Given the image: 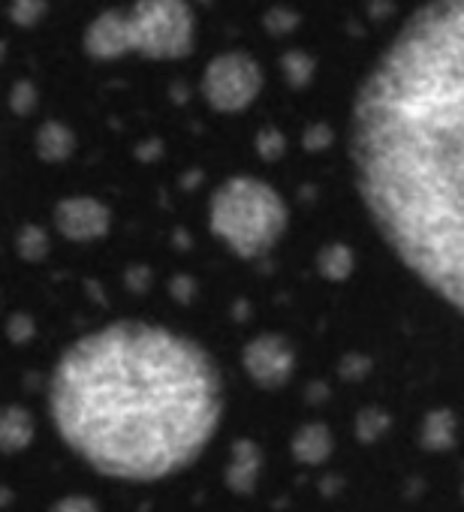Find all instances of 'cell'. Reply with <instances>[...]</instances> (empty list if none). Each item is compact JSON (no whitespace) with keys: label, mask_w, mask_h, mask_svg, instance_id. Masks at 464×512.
Segmentation results:
<instances>
[{"label":"cell","mask_w":464,"mask_h":512,"mask_svg":"<svg viewBox=\"0 0 464 512\" xmlns=\"http://www.w3.org/2000/svg\"><path fill=\"white\" fill-rule=\"evenodd\" d=\"M350 163L380 238L464 317V0L422 4L374 61Z\"/></svg>","instance_id":"obj_1"},{"label":"cell","mask_w":464,"mask_h":512,"mask_svg":"<svg viewBox=\"0 0 464 512\" xmlns=\"http://www.w3.org/2000/svg\"><path fill=\"white\" fill-rule=\"evenodd\" d=\"M49 404L64 443L94 470L154 482L199 458L223 392L199 344L160 326L115 323L61 356Z\"/></svg>","instance_id":"obj_2"},{"label":"cell","mask_w":464,"mask_h":512,"mask_svg":"<svg viewBox=\"0 0 464 512\" xmlns=\"http://www.w3.org/2000/svg\"><path fill=\"white\" fill-rule=\"evenodd\" d=\"M193 46V13L187 0H136L121 13H103L85 31V52L112 61L124 52L148 58H184Z\"/></svg>","instance_id":"obj_3"},{"label":"cell","mask_w":464,"mask_h":512,"mask_svg":"<svg viewBox=\"0 0 464 512\" xmlns=\"http://www.w3.org/2000/svg\"><path fill=\"white\" fill-rule=\"evenodd\" d=\"M284 199L257 178H229L211 196V229L239 256L266 253L284 232Z\"/></svg>","instance_id":"obj_4"},{"label":"cell","mask_w":464,"mask_h":512,"mask_svg":"<svg viewBox=\"0 0 464 512\" xmlns=\"http://www.w3.org/2000/svg\"><path fill=\"white\" fill-rule=\"evenodd\" d=\"M263 88V73L257 61L245 52H226L214 58L202 73V94L217 112L248 109Z\"/></svg>","instance_id":"obj_5"},{"label":"cell","mask_w":464,"mask_h":512,"mask_svg":"<svg viewBox=\"0 0 464 512\" xmlns=\"http://www.w3.org/2000/svg\"><path fill=\"white\" fill-rule=\"evenodd\" d=\"M245 371L251 374V380L263 389H278L290 380L293 368H296V356L293 347L278 338V335H260L245 347Z\"/></svg>","instance_id":"obj_6"},{"label":"cell","mask_w":464,"mask_h":512,"mask_svg":"<svg viewBox=\"0 0 464 512\" xmlns=\"http://www.w3.org/2000/svg\"><path fill=\"white\" fill-rule=\"evenodd\" d=\"M55 223L67 238L76 241H88L97 238L109 229V211L106 205H100L97 199L88 196H76V199H64L55 211Z\"/></svg>","instance_id":"obj_7"},{"label":"cell","mask_w":464,"mask_h":512,"mask_svg":"<svg viewBox=\"0 0 464 512\" xmlns=\"http://www.w3.org/2000/svg\"><path fill=\"white\" fill-rule=\"evenodd\" d=\"M260 479V449L251 440H239L232 446V458L226 467V485L236 494H251Z\"/></svg>","instance_id":"obj_8"},{"label":"cell","mask_w":464,"mask_h":512,"mask_svg":"<svg viewBox=\"0 0 464 512\" xmlns=\"http://www.w3.org/2000/svg\"><path fill=\"white\" fill-rule=\"evenodd\" d=\"M293 455L302 464H323L332 455V434L323 422H308L293 437Z\"/></svg>","instance_id":"obj_9"},{"label":"cell","mask_w":464,"mask_h":512,"mask_svg":"<svg viewBox=\"0 0 464 512\" xmlns=\"http://www.w3.org/2000/svg\"><path fill=\"white\" fill-rule=\"evenodd\" d=\"M0 440H4L7 452H19L34 440V419L28 410L22 407H10L4 413V422H0Z\"/></svg>","instance_id":"obj_10"},{"label":"cell","mask_w":464,"mask_h":512,"mask_svg":"<svg viewBox=\"0 0 464 512\" xmlns=\"http://www.w3.org/2000/svg\"><path fill=\"white\" fill-rule=\"evenodd\" d=\"M455 443V416L449 410H434L422 425V446L431 452H443Z\"/></svg>","instance_id":"obj_11"},{"label":"cell","mask_w":464,"mask_h":512,"mask_svg":"<svg viewBox=\"0 0 464 512\" xmlns=\"http://www.w3.org/2000/svg\"><path fill=\"white\" fill-rule=\"evenodd\" d=\"M73 133L64 127V124H43L40 133H37V148L46 160H64L70 151H73Z\"/></svg>","instance_id":"obj_12"},{"label":"cell","mask_w":464,"mask_h":512,"mask_svg":"<svg viewBox=\"0 0 464 512\" xmlns=\"http://www.w3.org/2000/svg\"><path fill=\"white\" fill-rule=\"evenodd\" d=\"M386 428H389V416H383L380 410H365V413L359 416L356 434H359L362 440H377Z\"/></svg>","instance_id":"obj_13"},{"label":"cell","mask_w":464,"mask_h":512,"mask_svg":"<svg viewBox=\"0 0 464 512\" xmlns=\"http://www.w3.org/2000/svg\"><path fill=\"white\" fill-rule=\"evenodd\" d=\"M52 512H100L97 503L91 497H82V494H73V497H61Z\"/></svg>","instance_id":"obj_14"}]
</instances>
